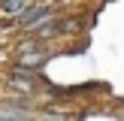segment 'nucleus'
Wrapping results in <instances>:
<instances>
[{"label": "nucleus", "instance_id": "f257e3e1", "mask_svg": "<svg viewBox=\"0 0 124 121\" xmlns=\"http://www.w3.org/2000/svg\"><path fill=\"white\" fill-rule=\"evenodd\" d=\"M48 6H27L24 9V15H21V24H27V27H33V24H39L42 18H48Z\"/></svg>", "mask_w": 124, "mask_h": 121}, {"label": "nucleus", "instance_id": "f03ea898", "mask_svg": "<svg viewBox=\"0 0 124 121\" xmlns=\"http://www.w3.org/2000/svg\"><path fill=\"white\" fill-rule=\"evenodd\" d=\"M3 9H6V12H24L27 6H24V3H15V0H12V3H6Z\"/></svg>", "mask_w": 124, "mask_h": 121}]
</instances>
